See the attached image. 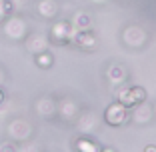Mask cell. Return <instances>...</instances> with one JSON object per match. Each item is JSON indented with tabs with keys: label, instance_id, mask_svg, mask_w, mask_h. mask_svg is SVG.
Instances as JSON below:
<instances>
[{
	"label": "cell",
	"instance_id": "obj_6",
	"mask_svg": "<svg viewBox=\"0 0 156 152\" xmlns=\"http://www.w3.org/2000/svg\"><path fill=\"white\" fill-rule=\"evenodd\" d=\"M74 150L76 152H100V146L90 138H78L74 142Z\"/></svg>",
	"mask_w": 156,
	"mask_h": 152
},
{
	"label": "cell",
	"instance_id": "obj_1",
	"mask_svg": "<svg viewBox=\"0 0 156 152\" xmlns=\"http://www.w3.org/2000/svg\"><path fill=\"white\" fill-rule=\"evenodd\" d=\"M126 118V106L120 104V102H114L106 108V114H104V120L108 122L110 126H120Z\"/></svg>",
	"mask_w": 156,
	"mask_h": 152
},
{
	"label": "cell",
	"instance_id": "obj_12",
	"mask_svg": "<svg viewBox=\"0 0 156 152\" xmlns=\"http://www.w3.org/2000/svg\"><path fill=\"white\" fill-rule=\"evenodd\" d=\"M144 152H156V146L154 144H148V146L144 148Z\"/></svg>",
	"mask_w": 156,
	"mask_h": 152
},
{
	"label": "cell",
	"instance_id": "obj_11",
	"mask_svg": "<svg viewBox=\"0 0 156 152\" xmlns=\"http://www.w3.org/2000/svg\"><path fill=\"white\" fill-rule=\"evenodd\" d=\"M4 80H6V74H4V70H2V66H0V86H2Z\"/></svg>",
	"mask_w": 156,
	"mask_h": 152
},
{
	"label": "cell",
	"instance_id": "obj_9",
	"mask_svg": "<svg viewBox=\"0 0 156 152\" xmlns=\"http://www.w3.org/2000/svg\"><path fill=\"white\" fill-rule=\"evenodd\" d=\"M38 10H40V14H42V16H46V18L54 16V4H52V2H42Z\"/></svg>",
	"mask_w": 156,
	"mask_h": 152
},
{
	"label": "cell",
	"instance_id": "obj_8",
	"mask_svg": "<svg viewBox=\"0 0 156 152\" xmlns=\"http://www.w3.org/2000/svg\"><path fill=\"white\" fill-rule=\"evenodd\" d=\"M74 42L82 48H94V36H92V32H88V30H80Z\"/></svg>",
	"mask_w": 156,
	"mask_h": 152
},
{
	"label": "cell",
	"instance_id": "obj_7",
	"mask_svg": "<svg viewBox=\"0 0 156 152\" xmlns=\"http://www.w3.org/2000/svg\"><path fill=\"white\" fill-rule=\"evenodd\" d=\"M34 64H36L38 68H42V70H48V68H52V64H54V56H52L48 50L40 52V54L34 56Z\"/></svg>",
	"mask_w": 156,
	"mask_h": 152
},
{
	"label": "cell",
	"instance_id": "obj_2",
	"mask_svg": "<svg viewBox=\"0 0 156 152\" xmlns=\"http://www.w3.org/2000/svg\"><path fill=\"white\" fill-rule=\"evenodd\" d=\"M46 46H48V40L40 34H32V36L26 38V50L32 52L34 56L40 54V52H46Z\"/></svg>",
	"mask_w": 156,
	"mask_h": 152
},
{
	"label": "cell",
	"instance_id": "obj_5",
	"mask_svg": "<svg viewBox=\"0 0 156 152\" xmlns=\"http://www.w3.org/2000/svg\"><path fill=\"white\" fill-rule=\"evenodd\" d=\"M144 100H146V92H144V88L134 86V88H130L128 92H126V98H124L122 104L124 106H134V104H142Z\"/></svg>",
	"mask_w": 156,
	"mask_h": 152
},
{
	"label": "cell",
	"instance_id": "obj_14",
	"mask_svg": "<svg viewBox=\"0 0 156 152\" xmlns=\"http://www.w3.org/2000/svg\"><path fill=\"white\" fill-rule=\"evenodd\" d=\"M100 152H116L114 148H110V146H104V148H100Z\"/></svg>",
	"mask_w": 156,
	"mask_h": 152
},
{
	"label": "cell",
	"instance_id": "obj_13",
	"mask_svg": "<svg viewBox=\"0 0 156 152\" xmlns=\"http://www.w3.org/2000/svg\"><path fill=\"white\" fill-rule=\"evenodd\" d=\"M4 98H6V94H4V90H2V86H0V104L4 102Z\"/></svg>",
	"mask_w": 156,
	"mask_h": 152
},
{
	"label": "cell",
	"instance_id": "obj_4",
	"mask_svg": "<svg viewBox=\"0 0 156 152\" xmlns=\"http://www.w3.org/2000/svg\"><path fill=\"white\" fill-rule=\"evenodd\" d=\"M70 24L68 22H58L54 28H52V40L56 44H66L70 40Z\"/></svg>",
	"mask_w": 156,
	"mask_h": 152
},
{
	"label": "cell",
	"instance_id": "obj_10",
	"mask_svg": "<svg viewBox=\"0 0 156 152\" xmlns=\"http://www.w3.org/2000/svg\"><path fill=\"white\" fill-rule=\"evenodd\" d=\"M0 152H18V146L14 142H0Z\"/></svg>",
	"mask_w": 156,
	"mask_h": 152
},
{
	"label": "cell",
	"instance_id": "obj_3",
	"mask_svg": "<svg viewBox=\"0 0 156 152\" xmlns=\"http://www.w3.org/2000/svg\"><path fill=\"white\" fill-rule=\"evenodd\" d=\"M4 32L8 34V38L18 40V38L24 36V32H26V26L22 24V20H20V18H10V22L4 24Z\"/></svg>",
	"mask_w": 156,
	"mask_h": 152
}]
</instances>
